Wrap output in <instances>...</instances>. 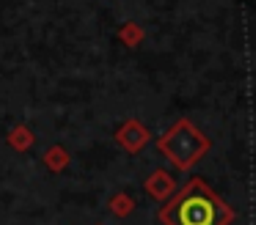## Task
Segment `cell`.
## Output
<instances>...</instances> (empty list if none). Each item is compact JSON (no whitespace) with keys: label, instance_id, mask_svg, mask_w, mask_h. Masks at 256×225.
<instances>
[{"label":"cell","instance_id":"1","mask_svg":"<svg viewBox=\"0 0 256 225\" xmlns=\"http://www.w3.org/2000/svg\"><path fill=\"white\" fill-rule=\"evenodd\" d=\"M157 217L162 225H232L237 214L206 181L190 179Z\"/></svg>","mask_w":256,"mask_h":225},{"label":"cell","instance_id":"2","mask_svg":"<svg viewBox=\"0 0 256 225\" xmlns=\"http://www.w3.org/2000/svg\"><path fill=\"white\" fill-rule=\"evenodd\" d=\"M157 146H160V151L182 170H188L190 165L198 162V159L210 151V140H206V135H201L188 118L176 121V124H174L171 129L157 140Z\"/></svg>","mask_w":256,"mask_h":225},{"label":"cell","instance_id":"3","mask_svg":"<svg viewBox=\"0 0 256 225\" xmlns=\"http://www.w3.org/2000/svg\"><path fill=\"white\" fill-rule=\"evenodd\" d=\"M130 132H132V140H127V132H118V140H122L124 146L130 148V151H138V148H144V143L149 140V132L144 129V124H138V121H130Z\"/></svg>","mask_w":256,"mask_h":225},{"label":"cell","instance_id":"4","mask_svg":"<svg viewBox=\"0 0 256 225\" xmlns=\"http://www.w3.org/2000/svg\"><path fill=\"white\" fill-rule=\"evenodd\" d=\"M149 192H152V198H166L168 192L174 190V181L166 176V170H154V176L149 179Z\"/></svg>","mask_w":256,"mask_h":225}]
</instances>
